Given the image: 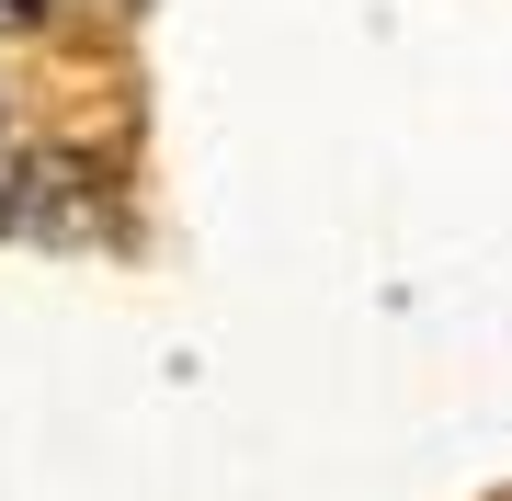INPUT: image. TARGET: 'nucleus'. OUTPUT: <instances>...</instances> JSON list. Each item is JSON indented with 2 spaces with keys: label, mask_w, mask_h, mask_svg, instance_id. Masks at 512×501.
<instances>
[{
  "label": "nucleus",
  "mask_w": 512,
  "mask_h": 501,
  "mask_svg": "<svg viewBox=\"0 0 512 501\" xmlns=\"http://www.w3.org/2000/svg\"><path fill=\"white\" fill-rule=\"evenodd\" d=\"M46 12V0H0V35H23V23H35Z\"/></svg>",
  "instance_id": "f257e3e1"
}]
</instances>
